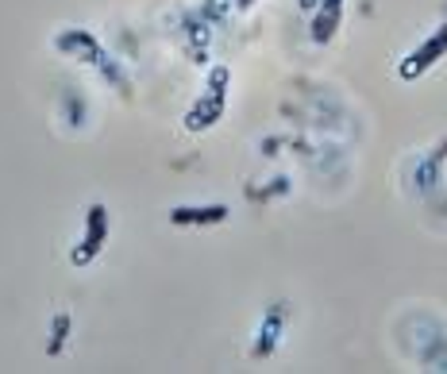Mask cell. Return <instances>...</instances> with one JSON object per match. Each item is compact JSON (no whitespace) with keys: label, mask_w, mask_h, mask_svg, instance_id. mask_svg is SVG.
<instances>
[{"label":"cell","mask_w":447,"mask_h":374,"mask_svg":"<svg viewBox=\"0 0 447 374\" xmlns=\"http://www.w3.org/2000/svg\"><path fill=\"white\" fill-rule=\"evenodd\" d=\"M85 224H89V232H85V239L74 247V266H85V263H93L96 258V251H101V243H104V235H108V220H104V208L101 205H93L89 208V216H85Z\"/></svg>","instance_id":"6da1fadb"},{"label":"cell","mask_w":447,"mask_h":374,"mask_svg":"<svg viewBox=\"0 0 447 374\" xmlns=\"http://www.w3.org/2000/svg\"><path fill=\"white\" fill-rule=\"evenodd\" d=\"M58 51H66V54H77L81 62H101L104 54H101V46H96V39L93 35H85V31H66V35H58Z\"/></svg>","instance_id":"7a4b0ae2"},{"label":"cell","mask_w":447,"mask_h":374,"mask_svg":"<svg viewBox=\"0 0 447 374\" xmlns=\"http://www.w3.org/2000/svg\"><path fill=\"white\" fill-rule=\"evenodd\" d=\"M227 208L224 205H213V208H174L170 213V224H216L224 220Z\"/></svg>","instance_id":"3957f363"},{"label":"cell","mask_w":447,"mask_h":374,"mask_svg":"<svg viewBox=\"0 0 447 374\" xmlns=\"http://www.w3.org/2000/svg\"><path fill=\"white\" fill-rule=\"evenodd\" d=\"M216 112H220V93L213 96V104L201 101V108H193L189 116H185V127H189V132H201V127L216 124Z\"/></svg>","instance_id":"277c9868"},{"label":"cell","mask_w":447,"mask_h":374,"mask_svg":"<svg viewBox=\"0 0 447 374\" xmlns=\"http://www.w3.org/2000/svg\"><path fill=\"white\" fill-rule=\"evenodd\" d=\"M66 332H70V313H58V320L51 324V344H46V351L58 355L62 344H66Z\"/></svg>","instance_id":"5b68a950"}]
</instances>
